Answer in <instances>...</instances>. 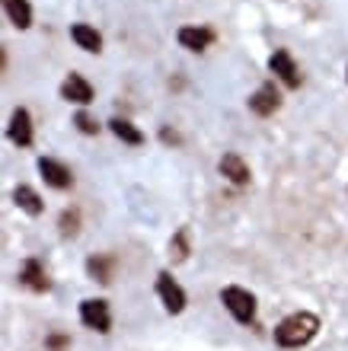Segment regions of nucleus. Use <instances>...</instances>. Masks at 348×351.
I'll list each match as a JSON object with an SVG mask.
<instances>
[{"label": "nucleus", "mask_w": 348, "mask_h": 351, "mask_svg": "<svg viewBox=\"0 0 348 351\" xmlns=\"http://www.w3.org/2000/svg\"><path fill=\"white\" fill-rule=\"evenodd\" d=\"M80 230V211H65L61 214V237H77Z\"/></svg>", "instance_id": "18"}, {"label": "nucleus", "mask_w": 348, "mask_h": 351, "mask_svg": "<svg viewBox=\"0 0 348 351\" xmlns=\"http://www.w3.org/2000/svg\"><path fill=\"white\" fill-rule=\"evenodd\" d=\"M19 281H23L29 291H38V294L51 287V281H48L45 268H42V262H38V259H29L26 265H23V271H19Z\"/></svg>", "instance_id": "10"}, {"label": "nucleus", "mask_w": 348, "mask_h": 351, "mask_svg": "<svg viewBox=\"0 0 348 351\" xmlns=\"http://www.w3.org/2000/svg\"><path fill=\"white\" fill-rule=\"evenodd\" d=\"M278 106H281V96H278L275 84H262L249 96V109L256 112V115H262V119H266V115H275Z\"/></svg>", "instance_id": "6"}, {"label": "nucleus", "mask_w": 348, "mask_h": 351, "mask_svg": "<svg viewBox=\"0 0 348 351\" xmlns=\"http://www.w3.org/2000/svg\"><path fill=\"white\" fill-rule=\"evenodd\" d=\"M214 42V32L202 26H185L179 29V45L189 48V51H205V48Z\"/></svg>", "instance_id": "11"}, {"label": "nucleus", "mask_w": 348, "mask_h": 351, "mask_svg": "<svg viewBox=\"0 0 348 351\" xmlns=\"http://www.w3.org/2000/svg\"><path fill=\"white\" fill-rule=\"evenodd\" d=\"M86 268H90L93 281H102V285H109V281H112V259H102V256H96V259L86 262Z\"/></svg>", "instance_id": "17"}, {"label": "nucleus", "mask_w": 348, "mask_h": 351, "mask_svg": "<svg viewBox=\"0 0 348 351\" xmlns=\"http://www.w3.org/2000/svg\"><path fill=\"white\" fill-rule=\"evenodd\" d=\"M316 332H320V319L313 313H291L278 323L275 342L281 348H303Z\"/></svg>", "instance_id": "1"}, {"label": "nucleus", "mask_w": 348, "mask_h": 351, "mask_svg": "<svg viewBox=\"0 0 348 351\" xmlns=\"http://www.w3.org/2000/svg\"><path fill=\"white\" fill-rule=\"evenodd\" d=\"M170 250H176V259H185V256H189V252H185V230H179L176 243H170Z\"/></svg>", "instance_id": "20"}, {"label": "nucleus", "mask_w": 348, "mask_h": 351, "mask_svg": "<svg viewBox=\"0 0 348 351\" xmlns=\"http://www.w3.org/2000/svg\"><path fill=\"white\" fill-rule=\"evenodd\" d=\"M220 304L227 306V313L233 316L240 326H249L256 319V297L249 294L246 287H237V285L224 287V291H220Z\"/></svg>", "instance_id": "2"}, {"label": "nucleus", "mask_w": 348, "mask_h": 351, "mask_svg": "<svg viewBox=\"0 0 348 351\" xmlns=\"http://www.w3.org/2000/svg\"><path fill=\"white\" fill-rule=\"evenodd\" d=\"M156 294H160V300H163V306L170 310V313H183L185 310V291L173 281V275H160L156 278Z\"/></svg>", "instance_id": "5"}, {"label": "nucleus", "mask_w": 348, "mask_h": 351, "mask_svg": "<svg viewBox=\"0 0 348 351\" xmlns=\"http://www.w3.org/2000/svg\"><path fill=\"white\" fill-rule=\"evenodd\" d=\"M268 67H272V74L281 80L288 90H297L301 86V71H297V64H294L291 51H284V48H278L275 55L268 58Z\"/></svg>", "instance_id": "4"}, {"label": "nucleus", "mask_w": 348, "mask_h": 351, "mask_svg": "<svg viewBox=\"0 0 348 351\" xmlns=\"http://www.w3.org/2000/svg\"><path fill=\"white\" fill-rule=\"evenodd\" d=\"M13 198H16L19 208H23L26 214H32V217L42 214V198H38L36 189H29V185H16V189H13Z\"/></svg>", "instance_id": "15"}, {"label": "nucleus", "mask_w": 348, "mask_h": 351, "mask_svg": "<svg viewBox=\"0 0 348 351\" xmlns=\"http://www.w3.org/2000/svg\"><path fill=\"white\" fill-rule=\"evenodd\" d=\"M38 173H42V179H45L51 189H71V185H73L71 169H67L65 163L51 160V157H42V160H38Z\"/></svg>", "instance_id": "7"}, {"label": "nucleus", "mask_w": 348, "mask_h": 351, "mask_svg": "<svg viewBox=\"0 0 348 351\" xmlns=\"http://www.w3.org/2000/svg\"><path fill=\"white\" fill-rule=\"evenodd\" d=\"M3 7H7V16L16 29L32 26V7H29V0H3Z\"/></svg>", "instance_id": "14"}, {"label": "nucleus", "mask_w": 348, "mask_h": 351, "mask_svg": "<svg viewBox=\"0 0 348 351\" xmlns=\"http://www.w3.org/2000/svg\"><path fill=\"white\" fill-rule=\"evenodd\" d=\"M73 125H77V128H80L83 134H96V131H100V125H96V121H93L90 115H86V112H80V115L73 119Z\"/></svg>", "instance_id": "19"}, {"label": "nucleus", "mask_w": 348, "mask_h": 351, "mask_svg": "<svg viewBox=\"0 0 348 351\" xmlns=\"http://www.w3.org/2000/svg\"><path fill=\"white\" fill-rule=\"evenodd\" d=\"M61 96H65L67 102H77V106H90L93 102V86L83 80L80 74H71L61 84Z\"/></svg>", "instance_id": "9"}, {"label": "nucleus", "mask_w": 348, "mask_h": 351, "mask_svg": "<svg viewBox=\"0 0 348 351\" xmlns=\"http://www.w3.org/2000/svg\"><path fill=\"white\" fill-rule=\"evenodd\" d=\"M71 38L77 42V48H83V51H102V36L93 26H86V23L71 26Z\"/></svg>", "instance_id": "13"}, {"label": "nucleus", "mask_w": 348, "mask_h": 351, "mask_svg": "<svg viewBox=\"0 0 348 351\" xmlns=\"http://www.w3.org/2000/svg\"><path fill=\"white\" fill-rule=\"evenodd\" d=\"M112 125V131H115V138H121L125 144H131V147H138V144H144V134H141L131 121H125V119H112L109 121Z\"/></svg>", "instance_id": "16"}, {"label": "nucleus", "mask_w": 348, "mask_h": 351, "mask_svg": "<svg viewBox=\"0 0 348 351\" xmlns=\"http://www.w3.org/2000/svg\"><path fill=\"white\" fill-rule=\"evenodd\" d=\"M7 138L16 144V147H29L32 144V115L26 109H16L13 119H10V128H7Z\"/></svg>", "instance_id": "8"}, {"label": "nucleus", "mask_w": 348, "mask_h": 351, "mask_svg": "<svg viewBox=\"0 0 348 351\" xmlns=\"http://www.w3.org/2000/svg\"><path fill=\"white\" fill-rule=\"evenodd\" d=\"M80 323L86 326V329H96V332H109V326H112L109 304H106V300H83Z\"/></svg>", "instance_id": "3"}, {"label": "nucleus", "mask_w": 348, "mask_h": 351, "mask_svg": "<svg viewBox=\"0 0 348 351\" xmlns=\"http://www.w3.org/2000/svg\"><path fill=\"white\" fill-rule=\"evenodd\" d=\"M220 173L227 176L233 185H246L249 182V167L243 163L240 154H224V157H220Z\"/></svg>", "instance_id": "12"}]
</instances>
